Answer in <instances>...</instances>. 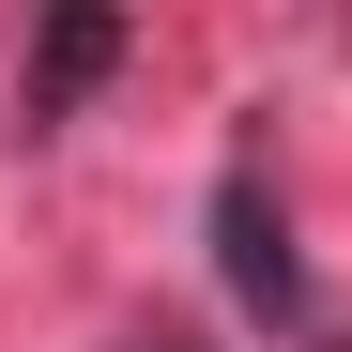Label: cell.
<instances>
[{
	"mask_svg": "<svg viewBox=\"0 0 352 352\" xmlns=\"http://www.w3.org/2000/svg\"><path fill=\"white\" fill-rule=\"evenodd\" d=\"M123 46H138V31H123V16H92V0H77V16H46V31H31V77H16V107H31V123H62V107H77L107 62H123Z\"/></svg>",
	"mask_w": 352,
	"mask_h": 352,
	"instance_id": "cell-2",
	"label": "cell"
},
{
	"mask_svg": "<svg viewBox=\"0 0 352 352\" xmlns=\"http://www.w3.org/2000/svg\"><path fill=\"white\" fill-rule=\"evenodd\" d=\"M214 245H230V291H245L261 322H307V261H291V214L261 199V153L214 168Z\"/></svg>",
	"mask_w": 352,
	"mask_h": 352,
	"instance_id": "cell-1",
	"label": "cell"
}]
</instances>
